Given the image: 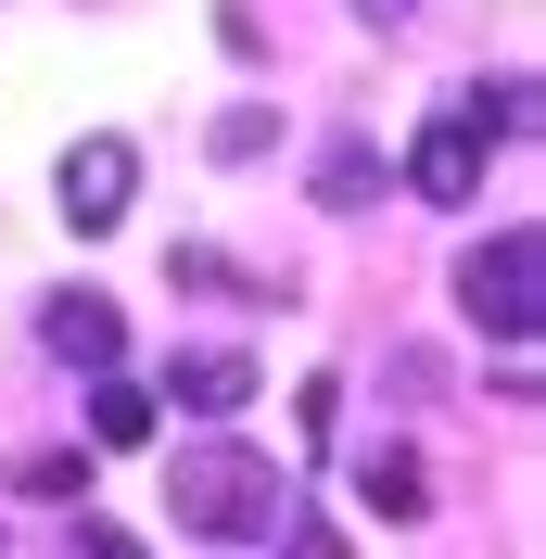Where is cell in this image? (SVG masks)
I'll use <instances>...</instances> for the list:
<instances>
[{"label": "cell", "mask_w": 546, "mask_h": 559, "mask_svg": "<svg viewBox=\"0 0 546 559\" xmlns=\"http://www.w3.org/2000/svg\"><path fill=\"white\" fill-rule=\"evenodd\" d=\"M369 191H381V153H369V140H331V153H318V204H331V216H356Z\"/></svg>", "instance_id": "obj_9"}, {"label": "cell", "mask_w": 546, "mask_h": 559, "mask_svg": "<svg viewBox=\"0 0 546 559\" xmlns=\"http://www.w3.org/2000/svg\"><path fill=\"white\" fill-rule=\"evenodd\" d=\"M38 344L64 356V369H115V356H128V331H115V306H103V293H51Z\"/></svg>", "instance_id": "obj_5"}, {"label": "cell", "mask_w": 546, "mask_h": 559, "mask_svg": "<svg viewBox=\"0 0 546 559\" xmlns=\"http://www.w3.org/2000/svg\"><path fill=\"white\" fill-rule=\"evenodd\" d=\"M356 496H369L381 522H419V509H432V471H419L407 445H369V457H356Z\"/></svg>", "instance_id": "obj_7"}, {"label": "cell", "mask_w": 546, "mask_h": 559, "mask_svg": "<svg viewBox=\"0 0 546 559\" xmlns=\"http://www.w3.org/2000/svg\"><path fill=\"white\" fill-rule=\"evenodd\" d=\"M293 559H343V534L331 522H293Z\"/></svg>", "instance_id": "obj_13"}, {"label": "cell", "mask_w": 546, "mask_h": 559, "mask_svg": "<svg viewBox=\"0 0 546 559\" xmlns=\"http://www.w3.org/2000/svg\"><path fill=\"white\" fill-rule=\"evenodd\" d=\"M356 13H369V26H407V13H419V0H356Z\"/></svg>", "instance_id": "obj_14"}, {"label": "cell", "mask_w": 546, "mask_h": 559, "mask_svg": "<svg viewBox=\"0 0 546 559\" xmlns=\"http://www.w3.org/2000/svg\"><path fill=\"white\" fill-rule=\"evenodd\" d=\"M166 407H191V419H229V407H254V356H229V344L178 356V369H166Z\"/></svg>", "instance_id": "obj_6"}, {"label": "cell", "mask_w": 546, "mask_h": 559, "mask_svg": "<svg viewBox=\"0 0 546 559\" xmlns=\"http://www.w3.org/2000/svg\"><path fill=\"white\" fill-rule=\"evenodd\" d=\"M534 280H546V242L534 229H496V242L458 254V318L496 331V344H521V331H534Z\"/></svg>", "instance_id": "obj_2"}, {"label": "cell", "mask_w": 546, "mask_h": 559, "mask_svg": "<svg viewBox=\"0 0 546 559\" xmlns=\"http://www.w3.org/2000/svg\"><path fill=\"white\" fill-rule=\"evenodd\" d=\"M166 509L191 534H216V547H241V534H280L293 522V484H280V457H254V445H178L166 457Z\"/></svg>", "instance_id": "obj_1"}, {"label": "cell", "mask_w": 546, "mask_h": 559, "mask_svg": "<svg viewBox=\"0 0 546 559\" xmlns=\"http://www.w3.org/2000/svg\"><path fill=\"white\" fill-rule=\"evenodd\" d=\"M76 559H140V534L128 522H76Z\"/></svg>", "instance_id": "obj_12"}, {"label": "cell", "mask_w": 546, "mask_h": 559, "mask_svg": "<svg viewBox=\"0 0 546 559\" xmlns=\"http://www.w3.org/2000/svg\"><path fill=\"white\" fill-rule=\"evenodd\" d=\"M268 140H280V115H268V103H241V115H216V166H254Z\"/></svg>", "instance_id": "obj_10"}, {"label": "cell", "mask_w": 546, "mask_h": 559, "mask_svg": "<svg viewBox=\"0 0 546 559\" xmlns=\"http://www.w3.org/2000/svg\"><path fill=\"white\" fill-rule=\"evenodd\" d=\"M483 166H496V128H483L471 103H444L432 128L407 140V191H419V204H471V191H483Z\"/></svg>", "instance_id": "obj_4"}, {"label": "cell", "mask_w": 546, "mask_h": 559, "mask_svg": "<svg viewBox=\"0 0 546 559\" xmlns=\"http://www.w3.org/2000/svg\"><path fill=\"white\" fill-rule=\"evenodd\" d=\"M13 484H26V496H76V509H90V457H76V445H51V457H26Z\"/></svg>", "instance_id": "obj_11"}, {"label": "cell", "mask_w": 546, "mask_h": 559, "mask_svg": "<svg viewBox=\"0 0 546 559\" xmlns=\"http://www.w3.org/2000/svg\"><path fill=\"white\" fill-rule=\"evenodd\" d=\"M51 191H64L51 216H64L76 242H103V229H128V204H140V153H128V140H76Z\"/></svg>", "instance_id": "obj_3"}, {"label": "cell", "mask_w": 546, "mask_h": 559, "mask_svg": "<svg viewBox=\"0 0 546 559\" xmlns=\"http://www.w3.org/2000/svg\"><path fill=\"white\" fill-rule=\"evenodd\" d=\"M90 445H153V394L128 369H90Z\"/></svg>", "instance_id": "obj_8"}]
</instances>
